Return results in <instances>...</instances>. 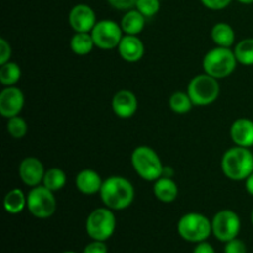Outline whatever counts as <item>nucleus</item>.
<instances>
[{
  "mask_svg": "<svg viewBox=\"0 0 253 253\" xmlns=\"http://www.w3.org/2000/svg\"><path fill=\"white\" fill-rule=\"evenodd\" d=\"M237 59L235 52L227 47H216L208 52L203 61L205 73L216 79L229 77L236 68Z\"/></svg>",
  "mask_w": 253,
  "mask_h": 253,
  "instance_id": "7ed1b4c3",
  "label": "nucleus"
},
{
  "mask_svg": "<svg viewBox=\"0 0 253 253\" xmlns=\"http://www.w3.org/2000/svg\"><path fill=\"white\" fill-rule=\"evenodd\" d=\"M11 56V48L5 39H0V64H4L10 61Z\"/></svg>",
  "mask_w": 253,
  "mask_h": 253,
  "instance_id": "473e14b6",
  "label": "nucleus"
},
{
  "mask_svg": "<svg viewBox=\"0 0 253 253\" xmlns=\"http://www.w3.org/2000/svg\"><path fill=\"white\" fill-rule=\"evenodd\" d=\"M100 197L109 209L124 210L132 203L135 190L127 179L115 175L104 180L100 189Z\"/></svg>",
  "mask_w": 253,
  "mask_h": 253,
  "instance_id": "f257e3e1",
  "label": "nucleus"
},
{
  "mask_svg": "<svg viewBox=\"0 0 253 253\" xmlns=\"http://www.w3.org/2000/svg\"><path fill=\"white\" fill-rule=\"evenodd\" d=\"M86 232L96 241H106L113 236L116 227L115 215L109 208H99L86 219Z\"/></svg>",
  "mask_w": 253,
  "mask_h": 253,
  "instance_id": "423d86ee",
  "label": "nucleus"
},
{
  "mask_svg": "<svg viewBox=\"0 0 253 253\" xmlns=\"http://www.w3.org/2000/svg\"><path fill=\"white\" fill-rule=\"evenodd\" d=\"M205 7L210 10H222L229 6L231 0H200Z\"/></svg>",
  "mask_w": 253,
  "mask_h": 253,
  "instance_id": "7c9ffc66",
  "label": "nucleus"
},
{
  "mask_svg": "<svg viewBox=\"0 0 253 253\" xmlns=\"http://www.w3.org/2000/svg\"><path fill=\"white\" fill-rule=\"evenodd\" d=\"M225 253H247V247L244 241L239 239H234L226 242Z\"/></svg>",
  "mask_w": 253,
  "mask_h": 253,
  "instance_id": "c85d7f7f",
  "label": "nucleus"
},
{
  "mask_svg": "<svg viewBox=\"0 0 253 253\" xmlns=\"http://www.w3.org/2000/svg\"><path fill=\"white\" fill-rule=\"evenodd\" d=\"M188 94L194 105L204 106L214 103L220 94L217 79L209 74H199L194 77L188 86Z\"/></svg>",
  "mask_w": 253,
  "mask_h": 253,
  "instance_id": "0eeeda50",
  "label": "nucleus"
},
{
  "mask_svg": "<svg viewBox=\"0 0 253 253\" xmlns=\"http://www.w3.org/2000/svg\"><path fill=\"white\" fill-rule=\"evenodd\" d=\"M24 103L22 91L15 86H7L0 93V114L7 119L17 116L22 110Z\"/></svg>",
  "mask_w": 253,
  "mask_h": 253,
  "instance_id": "f8f14e48",
  "label": "nucleus"
},
{
  "mask_svg": "<svg viewBox=\"0 0 253 253\" xmlns=\"http://www.w3.org/2000/svg\"><path fill=\"white\" fill-rule=\"evenodd\" d=\"M83 253H108V246L104 244V241H96L94 240L84 249Z\"/></svg>",
  "mask_w": 253,
  "mask_h": 253,
  "instance_id": "c756f323",
  "label": "nucleus"
},
{
  "mask_svg": "<svg viewBox=\"0 0 253 253\" xmlns=\"http://www.w3.org/2000/svg\"><path fill=\"white\" fill-rule=\"evenodd\" d=\"M193 253H215V250L214 247L211 246L210 244H208V242H199L198 244V246L194 249V252Z\"/></svg>",
  "mask_w": 253,
  "mask_h": 253,
  "instance_id": "72a5a7b5",
  "label": "nucleus"
},
{
  "mask_svg": "<svg viewBox=\"0 0 253 253\" xmlns=\"http://www.w3.org/2000/svg\"><path fill=\"white\" fill-rule=\"evenodd\" d=\"M194 105L190 99L189 94H185L183 91H177L173 94L169 99V106L174 113L185 114L190 111L192 106Z\"/></svg>",
  "mask_w": 253,
  "mask_h": 253,
  "instance_id": "a878e982",
  "label": "nucleus"
},
{
  "mask_svg": "<svg viewBox=\"0 0 253 253\" xmlns=\"http://www.w3.org/2000/svg\"><path fill=\"white\" fill-rule=\"evenodd\" d=\"M108 2L118 10H131L136 6L137 0H108Z\"/></svg>",
  "mask_w": 253,
  "mask_h": 253,
  "instance_id": "2f4dec72",
  "label": "nucleus"
},
{
  "mask_svg": "<svg viewBox=\"0 0 253 253\" xmlns=\"http://www.w3.org/2000/svg\"><path fill=\"white\" fill-rule=\"evenodd\" d=\"M94 46H95V42L90 32H76V35L71 39L72 51L79 56H85L90 53Z\"/></svg>",
  "mask_w": 253,
  "mask_h": 253,
  "instance_id": "412c9836",
  "label": "nucleus"
},
{
  "mask_svg": "<svg viewBox=\"0 0 253 253\" xmlns=\"http://www.w3.org/2000/svg\"><path fill=\"white\" fill-rule=\"evenodd\" d=\"M145 47L142 41L135 35H126L119 44V53L125 61L137 62L142 58Z\"/></svg>",
  "mask_w": 253,
  "mask_h": 253,
  "instance_id": "dca6fc26",
  "label": "nucleus"
},
{
  "mask_svg": "<svg viewBox=\"0 0 253 253\" xmlns=\"http://www.w3.org/2000/svg\"><path fill=\"white\" fill-rule=\"evenodd\" d=\"M222 172L232 180L247 179L253 173V153L247 147L236 146L225 152L221 161Z\"/></svg>",
  "mask_w": 253,
  "mask_h": 253,
  "instance_id": "f03ea898",
  "label": "nucleus"
},
{
  "mask_svg": "<svg viewBox=\"0 0 253 253\" xmlns=\"http://www.w3.org/2000/svg\"><path fill=\"white\" fill-rule=\"evenodd\" d=\"M212 41L219 47H231L235 42V31L229 24L220 22L211 30Z\"/></svg>",
  "mask_w": 253,
  "mask_h": 253,
  "instance_id": "aec40b11",
  "label": "nucleus"
},
{
  "mask_svg": "<svg viewBox=\"0 0 253 253\" xmlns=\"http://www.w3.org/2000/svg\"><path fill=\"white\" fill-rule=\"evenodd\" d=\"M103 180L100 175L93 169H84L79 172L76 177V187L81 193L86 195H93L100 193Z\"/></svg>",
  "mask_w": 253,
  "mask_h": 253,
  "instance_id": "f3484780",
  "label": "nucleus"
},
{
  "mask_svg": "<svg viewBox=\"0 0 253 253\" xmlns=\"http://www.w3.org/2000/svg\"><path fill=\"white\" fill-rule=\"evenodd\" d=\"M68 20L76 32H91L96 25L95 12L86 4H78L72 7Z\"/></svg>",
  "mask_w": 253,
  "mask_h": 253,
  "instance_id": "9b49d317",
  "label": "nucleus"
},
{
  "mask_svg": "<svg viewBox=\"0 0 253 253\" xmlns=\"http://www.w3.org/2000/svg\"><path fill=\"white\" fill-rule=\"evenodd\" d=\"M212 232L220 241L227 242L236 239L241 229L239 215L232 210H222L217 212L211 221Z\"/></svg>",
  "mask_w": 253,
  "mask_h": 253,
  "instance_id": "9d476101",
  "label": "nucleus"
},
{
  "mask_svg": "<svg viewBox=\"0 0 253 253\" xmlns=\"http://www.w3.org/2000/svg\"><path fill=\"white\" fill-rule=\"evenodd\" d=\"M123 29L119 26L115 21L111 20H101L96 22L94 29L91 30L95 46L101 49H113L119 47L121 40H123Z\"/></svg>",
  "mask_w": 253,
  "mask_h": 253,
  "instance_id": "1a4fd4ad",
  "label": "nucleus"
},
{
  "mask_svg": "<svg viewBox=\"0 0 253 253\" xmlns=\"http://www.w3.org/2000/svg\"><path fill=\"white\" fill-rule=\"evenodd\" d=\"M43 165L35 157H27L20 163L19 174L22 182L29 187H37L43 180L44 177Z\"/></svg>",
  "mask_w": 253,
  "mask_h": 253,
  "instance_id": "ddd939ff",
  "label": "nucleus"
},
{
  "mask_svg": "<svg viewBox=\"0 0 253 253\" xmlns=\"http://www.w3.org/2000/svg\"><path fill=\"white\" fill-rule=\"evenodd\" d=\"M43 185L48 188L52 192H57V190L62 189L67 183V177L64 172L59 168H51L44 173L43 177Z\"/></svg>",
  "mask_w": 253,
  "mask_h": 253,
  "instance_id": "5701e85b",
  "label": "nucleus"
},
{
  "mask_svg": "<svg viewBox=\"0 0 253 253\" xmlns=\"http://www.w3.org/2000/svg\"><path fill=\"white\" fill-rule=\"evenodd\" d=\"M231 138L237 146L252 147L253 146V121L250 119H237L231 126Z\"/></svg>",
  "mask_w": 253,
  "mask_h": 253,
  "instance_id": "2eb2a0df",
  "label": "nucleus"
},
{
  "mask_svg": "<svg viewBox=\"0 0 253 253\" xmlns=\"http://www.w3.org/2000/svg\"><path fill=\"white\" fill-rule=\"evenodd\" d=\"M239 63L244 66H253V39H245L237 43L234 49Z\"/></svg>",
  "mask_w": 253,
  "mask_h": 253,
  "instance_id": "b1692460",
  "label": "nucleus"
},
{
  "mask_svg": "<svg viewBox=\"0 0 253 253\" xmlns=\"http://www.w3.org/2000/svg\"><path fill=\"white\" fill-rule=\"evenodd\" d=\"M160 0H137L136 9L145 17H152L160 11Z\"/></svg>",
  "mask_w": 253,
  "mask_h": 253,
  "instance_id": "cd10ccee",
  "label": "nucleus"
},
{
  "mask_svg": "<svg viewBox=\"0 0 253 253\" xmlns=\"http://www.w3.org/2000/svg\"><path fill=\"white\" fill-rule=\"evenodd\" d=\"M212 231L211 222L207 216L198 212H189L180 217L178 222V232L189 242H203Z\"/></svg>",
  "mask_w": 253,
  "mask_h": 253,
  "instance_id": "39448f33",
  "label": "nucleus"
},
{
  "mask_svg": "<svg viewBox=\"0 0 253 253\" xmlns=\"http://www.w3.org/2000/svg\"><path fill=\"white\" fill-rule=\"evenodd\" d=\"M252 224H253V211H252Z\"/></svg>",
  "mask_w": 253,
  "mask_h": 253,
  "instance_id": "4c0bfd02",
  "label": "nucleus"
},
{
  "mask_svg": "<svg viewBox=\"0 0 253 253\" xmlns=\"http://www.w3.org/2000/svg\"><path fill=\"white\" fill-rule=\"evenodd\" d=\"M246 190L250 194L253 195V173L250 174L246 179Z\"/></svg>",
  "mask_w": 253,
  "mask_h": 253,
  "instance_id": "f704fd0d",
  "label": "nucleus"
},
{
  "mask_svg": "<svg viewBox=\"0 0 253 253\" xmlns=\"http://www.w3.org/2000/svg\"><path fill=\"white\" fill-rule=\"evenodd\" d=\"M146 24V17L137 9L127 10L121 20V29L126 35H138L143 30Z\"/></svg>",
  "mask_w": 253,
  "mask_h": 253,
  "instance_id": "6ab92c4d",
  "label": "nucleus"
},
{
  "mask_svg": "<svg viewBox=\"0 0 253 253\" xmlns=\"http://www.w3.org/2000/svg\"><path fill=\"white\" fill-rule=\"evenodd\" d=\"M63 253H76V252H73V251H66V252H63Z\"/></svg>",
  "mask_w": 253,
  "mask_h": 253,
  "instance_id": "e433bc0d",
  "label": "nucleus"
},
{
  "mask_svg": "<svg viewBox=\"0 0 253 253\" xmlns=\"http://www.w3.org/2000/svg\"><path fill=\"white\" fill-rule=\"evenodd\" d=\"M21 77V69L14 62H6L0 67V82L4 85H14Z\"/></svg>",
  "mask_w": 253,
  "mask_h": 253,
  "instance_id": "393cba45",
  "label": "nucleus"
},
{
  "mask_svg": "<svg viewBox=\"0 0 253 253\" xmlns=\"http://www.w3.org/2000/svg\"><path fill=\"white\" fill-rule=\"evenodd\" d=\"M7 132L14 138H22L27 132V124L20 116L10 118L7 121Z\"/></svg>",
  "mask_w": 253,
  "mask_h": 253,
  "instance_id": "bb28decb",
  "label": "nucleus"
},
{
  "mask_svg": "<svg viewBox=\"0 0 253 253\" xmlns=\"http://www.w3.org/2000/svg\"><path fill=\"white\" fill-rule=\"evenodd\" d=\"M4 207L10 214H19L25 207H27V197H25L22 190L12 189L5 195Z\"/></svg>",
  "mask_w": 253,
  "mask_h": 253,
  "instance_id": "4be33fe9",
  "label": "nucleus"
},
{
  "mask_svg": "<svg viewBox=\"0 0 253 253\" xmlns=\"http://www.w3.org/2000/svg\"><path fill=\"white\" fill-rule=\"evenodd\" d=\"M113 110L119 118L128 119L137 111V99L130 90H120L113 98Z\"/></svg>",
  "mask_w": 253,
  "mask_h": 253,
  "instance_id": "4468645a",
  "label": "nucleus"
},
{
  "mask_svg": "<svg viewBox=\"0 0 253 253\" xmlns=\"http://www.w3.org/2000/svg\"><path fill=\"white\" fill-rule=\"evenodd\" d=\"M237 1H240L241 4H246V5L253 4V0H237Z\"/></svg>",
  "mask_w": 253,
  "mask_h": 253,
  "instance_id": "c9c22d12",
  "label": "nucleus"
},
{
  "mask_svg": "<svg viewBox=\"0 0 253 253\" xmlns=\"http://www.w3.org/2000/svg\"><path fill=\"white\" fill-rule=\"evenodd\" d=\"M153 193L163 203H172L178 197V185L169 177H161L156 180Z\"/></svg>",
  "mask_w": 253,
  "mask_h": 253,
  "instance_id": "a211bd4d",
  "label": "nucleus"
},
{
  "mask_svg": "<svg viewBox=\"0 0 253 253\" xmlns=\"http://www.w3.org/2000/svg\"><path fill=\"white\" fill-rule=\"evenodd\" d=\"M27 209L39 219H47L56 211V198L53 192L44 185L34 187L27 194Z\"/></svg>",
  "mask_w": 253,
  "mask_h": 253,
  "instance_id": "6e6552de",
  "label": "nucleus"
},
{
  "mask_svg": "<svg viewBox=\"0 0 253 253\" xmlns=\"http://www.w3.org/2000/svg\"><path fill=\"white\" fill-rule=\"evenodd\" d=\"M131 162L136 173L145 180H157L163 175V167L161 158L152 148L147 146H138L131 156Z\"/></svg>",
  "mask_w": 253,
  "mask_h": 253,
  "instance_id": "20e7f679",
  "label": "nucleus"
}]
</instances>
